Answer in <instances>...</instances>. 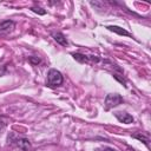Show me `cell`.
I'll return each instance as SVG.
<instances>
[{
  "label": "cell",
  "mask_w": 151,
  "mask_h": 151,
  "mask_svg": "<svg viewBox=\"0 0 151 151\" xmlns=\"http://www.w3.org/2000/svg\"><path fill=\"white\" fill-rule=\"evenodd\" d=\"M103 151H114V150H113V149H111V147H105Z\"/></svg>",
  "instance_id": "obj_11"
},
{
  "label": "cell",
  "mask_w": 151,
  "mask_h": 151,
  "mask_svg": "<svg viewBox=\"0 0 151 151\" xmlns=\"http://www.w3.org/2000/svg\"><path fill=\"white\" fill-rule=\"evenodd\" d=\"M46 83L48 86L51 87H57V86H60L63 84V76L59 71L52 68L48 71L47 73V79H46Z\"/></svg>",
  "instance_id": "obj_1"
},
{
  "label": "cell",
  "mask_w": 151,
  "mask_h": 151,
  "mask_svg": "<svg viewBox=\"0 0 151 151\" xmlns=\"http://www.w3.org/2000/svg\"><path fill=\"white\" fill-rule=\"evenodd\" d=\"M17 145H18V147L21 151H29V149H31V143L26 138H19V139H17Z\"/></svg>",
  "instance_id": "obj_5"
},
{
  "label": "cell",
  "mask_w": 151,
  "mask_h": 151,
  "mask_svg": "<svg viewBox=\"0 0 151 151\" xmlns=\"http://www.w3.org/2000/svg\"><path fill=\"white\" fill-rule=\"evenodd\" d=\"M14 28L13 21H4L0 24V34H7Z\"/></svg>",
  "instance_id": "obj_4"
},
{
  "label": "cell",
  "mask_w": 151,
  "mask_h": 151,
  "mask_svg": "<svg viewBox=\"0 0 151 151\" xmlns=\"http://www.w3.org/2000/svg\"><path fill=\"white\" fill-rule=\"evenodd\" d=\"M1 126H2V125H1V122H0V129H1Z\"/></svg>",
  "instance_id": "obj_12"
},
{
  "label": "cell",
  "mask_w": 151,
  "mask_h": 151,
  "mask_svg": "<svg viewBox=\"0 0 151 151\" xmlns=\"http://www.w3.org/2000/svg\"><path fill=\"white\" fill-rule=\"evenodd\" d=\"M53 37H54V40L57 41V42H59L60 45H67V40H66V38L61 34V33H54L53 34Z\"/></svg>",
  "instance_id": "obj_6"
},
{
  "label": "cell",
  "mask_w": 151,
  "mask_h": 151,
  "mask_svg": "<svg viewBox=\"0 0 151 151\" xmlns=\"http://www.w3.org/2000/svg\"><path fill=\"white\" fill-rule=\"evenodd\" d=\"M107 28H109L110 31H112V32H116V33L120 34V35H130L129 32H126L125 29H123V28H120V27H118V26H109Z\"/></svg>",
  "instance_id": "obj_7"
},
{
  "label": "cell",
  "mask_w": 151,
  "mask_h": 151,
  "mask_svg": "<svg viewBox=\"0 0 151 151\" xmlns=\"http://www.w3.org/2000/svg\"><path fill=\"white\" fill-rule=\"evenodd\" d=\"M133 137H134V138H138V139H140V140H144L143 143H145L146 145H149V139H147L146 137H144V136H142V134H134Z\"/></svg>",
  "instance_id": "obj_9"
},
{
  "label": "cell",
  "mask_w": 151,
  "mask_h": 151,
  "mask_svg": "<svg viewBox=\"0 0 151 151\" xmlns=\"http://www.w3.org/2000/svg\"><path fill=\"white\" fill-rule=\"evenodd\" d=\"M73 58L77 59V60H79V61H81V63H85V61L87 60V58H86L85 55H83V54H78V53H74V54H73Z\"/></svg>",
  "instance_id": "obj_8"
},
{
  "label": "cell",
  "mask_w": 151,
  "mask_h": 151,
  "mask_svg": "<svg viewBox=\"0 0 151 151\" xmlns=\"http://www.w3.org/2000/svg\"><path fill=\"white\" fill-rule=\"evenodd\" d=\"M32 11L35 12V13H39V14H45V13H46L45 11H41V8H37V7H33Z\"/></svg>",
  "instance_id": "obj_10"
},
{
  "label": "cell",
  "mask_w": 151,
  "mask_h": 151,
  "mask_svg": "<svg viewBox=\"0 0 151 151\" xmlns=\"http://www.w3.org/2000/svg\"><path fill=\"white\" fill-rule=\"evenodd\" d=\"M122 101H123V98L119 94H117V93L107 94V97L105 98V107H106V110H110V109L119 105Z\"/></svg>",
  "instance_id": "obj_2"
},
{
  "label": "cell",
  "mask_w": 151,
  "mask_h": 151,
  "mask_svg": "<svg viewBox=\"0 0 151 151\" xmlns=\"http://www.w3.org/2000/svg\"><path fill=\"white\" fill-rule=\"evenodd\" d=\"M114 116L117 117V119H118L119 122L125 123V124H130V123L133 122V117L130 116V114L126 113V112H116Z\"/></svg>",
  "instance_id": "obj_3"
}]
</instances>
